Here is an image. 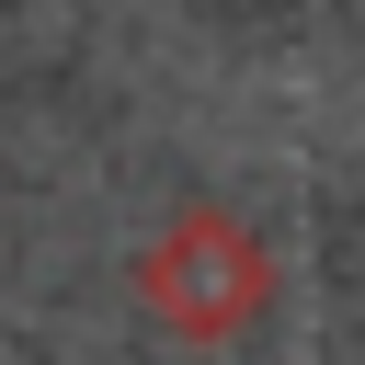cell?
<instances>
[{
    "instance_id": "cell-1",
    "label": "cell",
    "mask_w": 365,
    "mask_h": 365,
    "mask_svg": "<svg viewBox=\"0 0 365 365\" xmlns=\"http://www.w3.org/2000/svg\"><path fill=\"white\" fill-rule=\"evenodd\" d=\"M137 308L171 331V342H240L262 308H274V251L228 217V205H182L148 251H137Z\"/></svg>"
}]
</instances>
